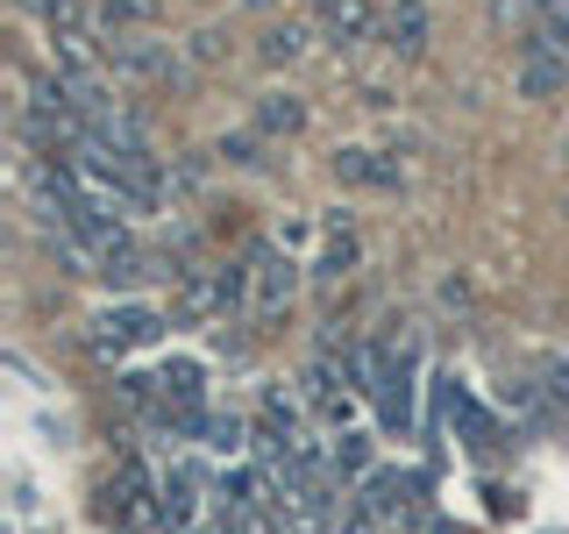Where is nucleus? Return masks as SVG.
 I'll use <instances>...</instances> for the list:
<instances>
[{"label": "nucleus", "mask_w": 569, "mask_h": 534, "mask_svg": "<svg viewBox=\"0 0 569 534\" xmlns=\"http://www.w3.org/2000/svg\"><path fill=\"white\" fill-rule=\"evenodd\" d=\"M299 293H307V271H299V257L284 243H249L242 257V320H257V328H271L299 307Z\"/></svg>", "instance_id": "nucleus-1"}, {"label": "nucleus", "mask_w": 569, "mask_h": 534, "mask_svg": "<svg viewBox=\"0 0 569 534\" xmlns=\"http://www.w3.org/2000/svg\"><path fill=\"white\" fill-rule=\"evenodd\" d=\"M164 328H171L164 307H150V299H114V307L86 314V335H79V343L93 349L100 364H129L136 349H157V343H164Z\"/></svg>", "instance_id": "nucleus-2"}, {"label": "nucleus", "mask_w": 569, "mask_h": 534, "mask_svg": "<svg viewBox=\"0 0 569 534\" xmlns=\"http://www.w3.org/2000/svg\"><path fill=\"white\" fill-rule=\"evenodd\" d=\"M157 485H164V471H150L142 456H121L114 477L100 485L107 527H121V534H157V527H164V498H157Z\"/></svg>", "instance_id": "nucleus-3"}, {"label": "nucleus", "mask_w": 569, "mask_h": 534, "mask_svg": "<svg viewBox=\"0 0 569 534\" xmlns=\"http://www.w3.org/2000/svg\"><path fill=\"white\" fill-rule=\"evenodd\" d=\"M441 414H449V427H456V442H470L477 456H491V449H506L520 427L506 421V406H485L470 385H456V378H441Z\"/></svg>", "instance_id": "nucleus-4"}, {"label": "nucleus", "mask_w": 569, "mask_h": 534, "mask_svg": "<svg viewBox=\"0 0 569 534\" xmlns=\"http://www.w3.org/2000/svg\"><path fill=\"white\" fill-rule=\"evenodd\" d=\"M370 406H378V421H385L399 442L420 427V356H413V349H391V364H385L378 392H370Z\"/></svg>", "instance_id": "nucleus-5"}, {"label": "nucleus", "mask_w": 569, "mask_h": 534, "mask_svg": "<svg viewBox=\"0 0 569 534\" xmlns=\"http://www.w3.org/2000/svg\"><path fill=\"white\" fill-rule=\"evenodd\" d=\"M313 36L320 43H342V50H356V43H370V36L385 29V8L378 0H313Z\"/></svg>", "instance_id": "nucleus-6"}, {"label": "nucleus", "mask_w": 569, "mask_h": 534, "mask_svg": "<svg viewBox=\"0 0 569 534\" xmlns=\"http://www.w3.org/2000/svg\"><path fill=\"white\" fill-rule=\"evenodd\" d=\"M512 86H520L527 100H562L569 93V58H562V50H548L541 36H527L520 65H512Z\"/></svg>", "instance_id": "nucleus-7"}, {"label": "nucleus", "mask_w": 569, "mask_h": 534, "mask_svg": "<svg viewBox=\"0 0 569 534\" xmlns=\"http://www.w3.org/2000/svg\"><path fill=\"white\" fill-rule=\"evenodd\" d=\"M498 406H506V421L512 427H527V435H548V427H562V406H556V392H548L541 378H506V392H498Z\"/></svg>", "instance_id": "nucleus-8"}, {"label": "nucleus", "mask_w": 569, "mask_h": 534, "mask_svg": "<svg viewBox=\"0 0 569 534\" xmlns=\"http://www.w3.org/2000/svg\"><path fill=\"white\" fill-rule=\"evenodd\" d=\"M427 36H435V14H427V0H391V8H385L378 43L391 50V58H420Z\"/></svg>", "instance_id": "nucleus-9"}, {"label": "nucleus", "mask_w": 569, "mask_h": 534, "mask_svg": "<svg viewBox=\"0 0 569 534\" xmlns=\"http://www.w3.org/2000/svg\"><path fill=\"white\" fill-rule=\"evenodd\" d=\"M335 178H342V186L391 192V186H406V165H391V157H378V150H335Z\"/></svg>", "instance_id": "nucleus-10"}, {"label": "nucleus", "mask_w": 569, "mask_h": 534, "mask_svg": "<svg viewBox=\"0 0 569 534\" xmlns=\"http://www.w3.org/2000/svg\"><path fill=\"white\" fill-rule=\"evenodd\" d=\"M356 257H363V243H356V228H328V243H320V264H313V285H335L356 271Z\"/></svg>", "instance_id": "nucleus-11"}, {"label": "nucleus", "mask_w": 569, "mask_h": 534, "mask_svg": "<svg viewBox=\"0 0 569 534\" xmlns=\"http://www.w3.org/2000/svg\"><path fill=\"white\" fill-rule=\"evenodd\" d=\"M257 129H263V136H299V129H307V107H299L292 93H263Z\"/></svg>", "instance_id": "nucleus-12"}, {"label": "nucleus", "mask_w": 569, "mask_h": 534, "mask_svg": "<svg viewBox=\"0 0 569 534\" xmlns=\"http://www.w3.org/2000/svg\"><path fill=\"white\" fill-rule=\"evenodd\" d=\"M533 36L569 58V0H541V8H533Z\"/></svg>", "instance_id": "nucleus-13"}, {"label": "nucleus", "mask_w": 569, "mask_h": 534, "mask_svg": "<svg viewBox=\"0 0 569 534\" xmlns=\"http://www.w3.org/2000/svg\"><path fill=\"white\" fill-rule=\"evenodd\" d=\"M150 14H157V0H100V14H93V22L100 29H136V22H150Z\"/></svg>", "instance_id": "nucleus-14"}, {"label": "nucleus", "mask_w": 569, "mask_h": 534, "mask_svg": "<svg viewBox=\"0 0 569 534\" xmlns=\"http://www.w3.org/2000/svg\"><path fill=\"white\" fill-rule=\"evenodd\" d=\"M307 29H313V22H284V29H271V36H263V58H271V65L307 58Z\"/></svg>", "instance_id": "nucleus-15"}, {"label": "nucleus", "mask_w": 569, "mask_h": 534, "mask_svg": "<svg viewBox=\"0 0 569 534\" xmlns=\"http://www.w3.org/2000/svg\"><path fill=\"white\" fill-rule=\"evenodd\" d=\"M22 14H36V22H50V36L58 29H79V0H14Z\"/></svg>", "instance_id": "nucleus-16"}, {"label": "nucleus", "mask_w": 569, "mask_h": 534, "mask_svg": "<svg viewBox=\"0 0 569 534\" xmlns=\"http://www.w3.org/2000/svg\"><path fill=\"white\" fill-rule=\"evenodd\" d=\"M221 157H228V165H242V171H257V165H263V157H257V142H249V136L221 142Z\"/></svg>", "instance_id": "nucleus-17"}]
</instances>
